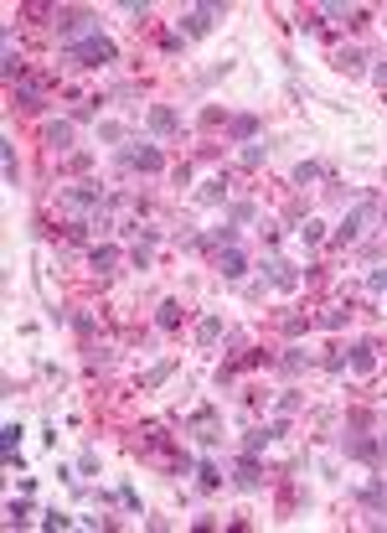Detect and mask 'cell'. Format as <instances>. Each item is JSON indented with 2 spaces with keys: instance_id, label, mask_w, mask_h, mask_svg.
Wrapping results in <instances>:
<instances>
[{
  "instance_id": "8",
  "label": "cell",
  "mask_w": 387,
  "mask_h": 533,
  "mask_svg": "<svg viewBox=\"0 0 387 533\" xmlns=\"http://www.w3.org/2000/svg\"><path fill=\"white\" fill-rule=\"evenodd\" d=\"M88 264H93L98 275H109L114 264H119V248H114V243H93V248H88Z\"/></svg>"
},
{
  "instance_id": "15",
  "label": "cell",
  "mask_w": 387,
  "mask_h": 533,
  "mask_svg": "<svg viewBox=\"0 0 387 533\" xmlns=\"http://www.w3.org/2000/svg\"><path fill=\"white\" fill-rule=\"evenodd\" d=\"M176 321H181V306H176V301H160V311H155V326H160V331H171Z\"/></svg>"
},
{
  "instance_id": "23",
  "label": "cell",
  "mask_w": 387,
  "mask_h": 533,
  "mask_svg": "<svg viewBox=\"0 0 387 533\" xmlns=\"http://www.w3.org/2000/svg\"><path fill=\"white\" fill-rule=\"evenodd\" d=\"M263 161H268V145L248 140V151H243V166H263Z\"/></svg>"
},
{
  "instance_id": "9",
  "label": "cell",
  "mask_w": 387,
  "mask_h": 533,
  "mask_svg": "<svg viewBox=\"0 0 387 533\" xmlns=\"http://www.w3.org/2000/svg\"><path fill=\"white\" fill-rule=\"evenodd\" d=\"M16 104H21V109H42L47 104V93H42V83H16Z\"/></svg>"
},
{
  "instance_id": "13",
  "label": "cell",
  "mask_w": 387,
  "mask_h": 533,
  "mask_svg": "<svg viewBox=\"0 0 387 533\" xmlns=\"http://www.w3.org/2000/svg\"><path fill=\"white\" fill-rule=\"evenodd\" d=\"M372 353H377V347H367V342H362V347H351V368H357V373H372V368H377V357H372Z\"/></svg>"
},
{
  "instance_id": "3",
  "label": "cell",
  "mask_w": 387,
  "mask_h": 533,
  "mask_svg": "<svg viewBox=\"0 0 387 533\" xmlns=\"http://www.w3.org/2000/svg\"><path fill=\"white\" fill-rule=\"evenodd\" d=\"M217 16H227V11L222 6H196V11H186V16H181V37H207Z\"/></svg>"
},
{
  "instance_id": "2",
  "label": "cell",
  "mask_w": 387,
  "mask_h": 533,
  "mask_svg": "<svg viewBox=\"0 0 387 533\" xmlns=\"http://www.w3.org/2000/svg\"><path fill=\"white\" fill-rule=\"evenodd\" d=\"M62 197V207H109V197H98V187H93V181H73V187H62L57 192Z\"/></svg>"
},
{
  "instance_id": "1",
  "label": "cell",
  "mask_w": 387,
  "mask_h": 533,
  "mask_svg": "<svg viewBox=\"0 0 387 533\" xmlns=\"http://www.w3.org/2000/svg\"><path fill=\"white\" fill-rule=\"evenodd\" d=\"M62 52L73 57V62H83V68H98V62H114V57H119V47L93 31V37H83V42H62Z\"/></svg>"
},
{
  "instance_id": "26",
  "label": "cell",
  "mask_w": 387,
  "mask_h": 533,
  "mask_svg": "<svg viewBox=\"0 0 387 533\" xmlns=\"http://www.w3.org/2000/svg\"><path fill=\"white\" fill-rule=\"evenodd\" d=\"M165 378H171V362H160V368H150V373H145L150 389H155V383H165Z\"/></svg>"
},
{
  "instance_id": "4",
  "label": "cell",
  "mask_w": 387,
  "mask_h": 533,
  "mask_svg": "<svg viewBox=\"0 0 387 533\" xmlns=\"http://www.w3.org/2000/svg\"><path fill=\"white\" fill-rule=\"evenodd\" d=\"M124 166H134V171H160L165 156H160V145H129V151H124Z\"/></svg>"
},
{
  "instance_id": "27",
  "label": "cell",
  "mask_w": 387,
  "mask_h": 533,
  "mask_svg": "<svg viewBox=\"0 0 387 533\" xmlns=\"http://www.w3.org/2000/svg\"><path fill=\"white\" fill-rule=\"evenodd\" d=\"M321 326H326V331H335V326H346V311H326V316H321Z\"/></svg>"
},
{
  "instance_id": "30",
  "label": "cell",
  "mask_w": 387,
  "mask_h": 533,
  "mask_svg": "<svg viewBox=\"0 0 387 533\" xmlns=\"http://www.w3.org/2000/svg\"><path fill=\"white\" fill-rule=\"evenodd\" d=\"M372 78H377V83H382V88H387V62H382V68H377V73H372Z\"/></svg>"
},
{
  "instance_id": "19",
  "label": "cell",
  "mask_w": 387,
  "mask_h": 533,
  "mask_svg": "<svg viewBox=\"0 0 387 533\" xmlns=\"http://www.w3.org/2000/svg\"><path fill=\"white\" fill-rule=\"evenodd\" d=\"M362 52H357V47H346V52H335V68H346V73H362Z\"/></svg>"
},
{
  "instance_id": "5",
  "label": "cell",
  "mask_w": 387,
  "mask_h": 533,
  "mask_svg": "<svg viewBox=\"0 0 387 533\" xmlns=\"http://www.w3.org/2000/svg\"><path fill=\"white\" fill-rule=\"evenodd\" d=\"M42 140H47V151L62 156V151H73V120H52L42 130Z\"/></svg>"
},
{
  "instance_id": "20",
  "label": "cell",
  "mask_w": 387,
  "mask_h": 533,
  "mask_svg": "<svg viewBox=\"0 0 387 533\" xmlns=\"http://www.w3.org/2000/svg\"><path fill=\"white\" fill-rule=\"evenodd\" d=\"M21 73H26L21 52H16V47H6V78H11V83H21Z\"/></svg>"
},
{
  "instance_id": "10",
  "label": "cell",
  "mask_w": 387,
  "mask_h": 533,
  "mask_svg": "<svg viewBox=\"0 0 387 533\" xmlns=\"http://www.w3.org/2000/svg\"><path fill=\"white\" fill-rule=\"evenodd\" d=\"M274 435H279V425H258V430H248V440H243V451H248V456H258V451H263V445H268V440H274Z\"/></svg>"
},
{
  "instance_id": "21",
  "label": "cell",
  "mask_w": 387,
  "mask_h": 533,
  "mask_svg": "<svg viewBox=\"0 0 387 533\" xmlns=\"http://www.w3.org/2000/svg\"><path fill=\"white\" fill-rule=\"evenodd\" d=\"M6 512H11V528H21V523H31V508H26V492H21V503H11Z\"/></svg>"
},
{
  "instance_id": "25",
  "label": "cell",
  "mask_w": 387,
  "mask_h": 533,
  "mask_svg": "<svg viewBox=\"0 0 387 533\" xmlns=\"http://www.w3.org/2000/svg\"><path fill=\"white\" fill-rule=\"evenodd\" d=\"M16 176H21V161H16V145H6V181L16 187Z\"/></svg>"
},
{
  "instance_id": "22",
  "label": "cell",
  "mask_w": 387,
  "mask_h": 533,
  "mask_svg": "<svg viewBox=\"0 0 387 533\" xmlns=\"http://www.w3.org/2000/svg\"><path fill=\"white\" fill-rule=\"evenodd\" d=\"M196 476H201V487H222V471H217L212 461H201V466H196Z\"/></svg>"
},
{
  "instance_id": "24",
  "label": "cell",
  "mask_w": 387,
  "mask_h": 533,
  "mask_svg": "<svg viewBox=\"0 0 387 533\" xmlns=\"http://www.w3.org/2000/svg\"><path fill=\"white\" fill-rule=\"evenodd\" d=\"M299 239H305V243H321V239H326V223H315V218L299 223Z\"/></svg>"
},
{
  "instance_id": "12",
  "label": "cell",
  "mask_w": 387,
  "mask_h": 533,
  "mask_svg": "<svg viewBox=\"0 0 387 533\" xmlns=\"http://www.w3.org/2000/svg\"><path fill=\"white\" fill-rule=\"evenodd\" d=\"M258 481H263V476H258V461H254V456L243 451V461H238V487H248V492H254Z\"/></svg>"
},
{
  "instance_id": "11",
  "label": "cell",
  "mask_w": 387,
  "mask_h": 533,
  "mask_svg": "<svg viewBox=\"0 0 387 533\" xmlns=\"http://www.w3.org/2000/svg\"><path fill=\"white\" fill-rule=\"evenodd\" d=\"M227 135L232 140H254L258 135V120H254V114H238V120H227Z\"/></svg>"
},
{
  "instance_id": "28",
  "label": "cell",
  "mask_w": 387,
  "mask_h": 533,
  "mask_svg": "<svg viewBox=\"0 0 387 533\" xmlns=\"http://www.w3.org/2000/svg\"><path fill=\"white\" fill-rule=\"evenodd\" d=\"M232 223H254V202H238V207H232Z\"/></svg>"
},
{
  "instance_id": "7",
  "label": "cell",
  "mask_w": 387,
  "mask_h": 533,
  "mask_svg": "<svg viewBox=\"0 0 387 533\" xmlns=\"http://www.w3.org/2000/svg\"><path fill=\"white\" fill-rule=\"evenodd\" d=\"M150 130H155V135H176V130H181V114L165 109V104H155V109H150Z\"/></svg>"
},
{
  "instance_id": "29",
  "label": "cell",
  "mask_w": 387,
  "mask_h": 533,
  "mask_svg": "<svg viewBox=\"0 0 387 533\" xmlns=\"http://www.w3.org/2000/svg\"><path fill=\"white\" fill-rule=\"evenodd\" d=\"M367 285H372V290H382V295H387V270H377L372 280H367Z\"/></svg>"
},
{
  "instance_id": "16",
  "label": "cell",
  "mask_w": 387,
  "mask_h": 533,
  "mask_svg": "<svg viewBox=\"0 0 387 533\" xmlns=\"http://www.w3.org/2000/svg\"><path fill=\"white\" fill-rule=\"evenodd\" d=\"M201 202H207V207L227 202V181H222V176H217V181H207V187H201Z\"/></svg>"
},
{
  "instance_id": "14",
  "label": "cell",
  "mask_w": 387,
  "mask_h": 533,
  "mask_svg": "<svg viewBox=\"0 0 387 533\" xmlns=\"http://www.w3.org/2000/svg\"><path fill=\"white\" fill-rule=\"evenodd\" d=\"M222 337V316H201V326H196V342H217Z\"/></svg>"
},
{
  "instance_id": "18",
  "label": "cell",
  "mask_w": 387,
  "mask_h": 533,
  "mask_svg": "<svg viewBox=\"0 0 387 533\" xmlns=\"http://www.w3.org/2000/svg\"><path fill=\"white\" fill-rule=\"evenodd\" d=\"M310 181H321V166H315V161H299L294 166V187H310Z\"/></svg>"
},
{
  "instance_id": "6",
  "label": "cell",
  "mask_w": 387,
  "mask_h": 533,
  "mask_svg": "<svg viewBox=\"0 0 387 533\" xmlns=\"http://www.w3.org/2000/svg\"><path fill=\"white\" fill-rule=\"evenodd\" d=\"M217 275H222V280H243L248 275L243 248H217Z\"/></svg>"
},
{
  "instance_id": "17",
  "label": "cell",
  "mask_w": 387,
  "mask_h": 533,
  "mask_svg": "<svg viewBox=\"0 0 387 533\" xmlns=\"http://www.w3.org/2000/svg\"><path fill=\"white\" fill-rule=\"evenodd\" d=\"M362 503H367V508H387V481H372V487H362Z\"/></svg>"
}]
</instances>
